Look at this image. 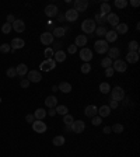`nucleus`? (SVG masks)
<instances>
[{
	"mask_svg": "<svg viewBox=\"0 0 140 157\" xmlns=\"http://www.w3.org/2000/svg\"><path fill=\"white\" fill-rule=\"evenodd\" d=\"M97 28V24L92 18H86L84 21L81 22V31L84 34H90V35H94V31Z\"/></svg>",
	"mask_w": 140,
	"mask_h": 157,
	"instance_id": "1",
	"label": "nucleus"
},
{
	"mask_svg": "<svg viewBox=\"0 0 140 157\" xmlns=\"http://www.w3.org/2000/svg\"><path fill=\"white\" fill-rule=\"evenodd\" d=\"M125 97H126V94H125V90L122 87L116 86V87H113V88H111V100L116 101V103H121Z\"/></svg>",
	"mask_w": 140,
	"mask_h": 157,
	"instance_id": "2",
	"label": "nucleus"
},
{
	"mask_svg": "<svg viewBox=\"0 0 140 157\" xmlns=\"http://www.w3.org/2000/svg\"><path fill=\"white\" fill-rule=\"evenodd\" d=\"M108 49H109V45H108V42L105 39H98V41L94 42V51H95L97 54H100V55L107 54Z\"/></svg>",
	"mask_w": 140,
	"mask_h": 157,
	"instance_id": "3",
	"label": "nucleus"
},
{
	"mask_svg": "<svg viewBox=\"0 0 140 157\" xmlns=\"http://www.w3.org/2000/svg\"><path fill=\"white\" fill-rule=\"evenodd\" d=\"M55 67H56V62H55L53 58L45 59L39 63V70L41 72H51V70H53Z\"/></svg>",
	"mask_w": 140,
	"mask_h": 157,
	"instance_id": "4",
	"label": "nucleus"
},
{
	"mask_svg": "<svg viewBox=\"0 0 140 157\" xmlns=\"http://www.w3.org/2000/svg\"><path fill=\"white\" fill-rule=\"evenodd\" d=\"M79 55H80V59L83 60L84 63H90L92 60V58H94V56H92V51L90 48H87V46L86 48H81Z\"/></svg>",
	"mask_w": 140,
	"mask_h": 157,
	"instance_id": "5",
	"label": "nucleus"
},
{
	"mask_svg": "<svg viewBox=\"0 0 140 157\" xmlns=\"http://www.w3.org/2000/svg\"><path fill=\"white\" fill-rule=\"evenodd\" d=\"M112 69L115 72H119V73H125L126 69H128V63L125 60H121V59H116L112 62Z\"/></svg>",
	"mask_w": 140,
	"mask_h": 157,
	"instance_id": "6",
	"label": "nucleus"
},
{
	"mask_svg": "<svg viewBox=\"0 0 140 157\" xmlns=\"http://www.w3.org/2000/svg\"><path fill=\"white\" fill-rule=\"evenodd\" d=\"M58 14H59V9L56 4H48L45 7V16L48 18H55Z\"/></svg>",
	"mask_w": 140,
	"mask_h": 157,
	"instance_id": "7",
	"label": "nucleus"
},
{
	"mask_svg": "<svg viewBox=\"0 0 140 157\" xmlns=\"http://www.w3.org/2000/svg\"><path fill=\"white\" fill-rule=\"evenodd\" d=\"M39 39H41L42 45H45L46 48H48L49 45H52V43H53V35H52V33H51V31H45L43 34H41Z\"/></svg>",
	"mask_w": 140,
	"mask_h": 157,
	"instance_id": "8",
	"label": "nucleus"
},
{
	"mask_svg": "<svg viewBox=\"0 0 140 157\" xmlns=\"http://www.w3.org/2000/svg\"><path fill=\"white\" fill-rule=\"evenodd\" d=\"M84 129H86V122L81 119H77L71 124V132H74V133H83Z\"/></svg>",
	"mask_w": 140,
	"mask_h": 157,
	"instance_id": "9",
	"label": "nucleus"
},
{
	"mask_svg": "<svg viewBox=\"0 0 140 157\" xmlns=\"http://www.w3.org/2000/svg\"><path fill=\"white\" fill-rule=\"evenodd\" d=\"M73 6H74L73 9L80 14V13H83V11L87 10V7H88V1H87V0H74Z\"/></svg>",
	"mask_w": 140,
	"mask_h": 157,
	"instance_id": "10",
	"label": "nucleus"
},
{
	"mask_svg": "<svg viewBox=\"0 0 140 157\" xmlns=\"http://www.w3.org/2000/svg\"><path fill=\"white\" fill-rule=\"evenodd\" d=\"M46 129H48V126H46V124H45L43 121H37V119H35V122L32 124L34 132H37V133H45Z\"/></svg>",
	"mask_w": 140,
	"mask_h": 157,
	"instance_id": "11",
	"label": "nucleus"
},
{
	"mask_svg": "<svg viewBox=\"0 0 140 157\" xmlns=\"http://www.w3.org/2000/svg\"><path fill=\"white\" fill-rule=\"evenodd\" d=\"M77 18H79V13H77L74 9H69V10H66L65 20L67 22H74V21H77Z\"/></svg>",
	"mask_w": 140,
	"mask_h": 157,
	"instance_id": "12",
	"label": "nucleus"
},
{
	"mask_svg": "<svg viewBox=\"0 0 140 157\" xmlns=\"http://www.w3.org/2000/svg\"><path fill=\"white\" fill-rule=\"evenodd\" d=\"M27 75H28L30 83H39V81L42 80V75H41V72H38V70H31V72H28Z\"/></svg>",
	"mask_w": 140,
	"mask_h": 157,
	"instance_id": "13",
	"label": "nucleus"
},
{
	"mask_svg": "<svg viewBox=\"0 0 140 157\" xmlns=\"http://www.w3.org/2000/svg\"><path fill=\"white\" fill-rule=\"evenodd\" d=\"M87 42H88V38H87V35L84 34H80V35H77L74 39V45L77 48H86Z\"/></svg>",
	"mask_w": 140,
	"mask_h": 157,
	"instance_id": "14",
	"label": "nucleus"
},
{
	"mask_svg": "<svg viewBox=\"0 0 140 157\" xmlns=\"http://www.w3.org/2000/svg\"><path fill=\"white\" fill-rule=\"evenodd\" d=\"M119 16L116 14V13H109L107 16V24H109V25H112V27H116L119 24Z\"/></svg>",
	"mask_w": 140,
	"mask_h": 157,
	"instance_id": "15",
	"label": "nucleus"
},
{
	"mask_svg": "<svg viewBox=\"0 0 140 157\" xmlns=\"http://www.w3.org/2000/svg\"><path fill=\"white\" fill-rule=\"evenodd\" d=\"M11 49H14V51H17V49H22L24 46H25V41L22 38H14L13 41H11L10 43Z\"/></svg>",
	"mask_w": 140,
	"mask_h": 157,
	"instance_id": "16",
	"label": "nucleus"
},
{
	"mask_svg": "<svg viewBox=\"0 0 140 157\" xmlns=\"http://www.w3.org/2000/svg\"><path fill=\"white\" fill-rule=\"evenodd\" d=\"M84 114L87 118H94L95 115H98V108L95 105H87L84 109Z\"/></svg>",
	"mask_w": 140,
	"mask_h": 157,
	"instance_id": "17",
	"label": "nucleus"
},
{
	"mask_svg": "<svg viewBox=\"0 0 140 157\" xmlns=\"http://www.w3.org/2000/svg\"><path fill=\"white\" fill-rule=\"evenodd\" d=\"M108 58L111 60H116L119 59V56H121V51H119V48H116V46H112V48L108 49Z\"/></svg>",
	"mask_w": 140,
	"mask_h": 157,
	"instance_id": "18",
	"label": "nucleus"
},
{
	"mask_svg": "<svg viewBox=\"0 0 140 157\" xmlns=\"http://www.w3.org/2000/svg\"><path fill=\"white\" fill-rule=\"evenodd\" d=\"M11 28L16 31V33H22L24 30H25V22L22 21V20H16V21L11 24Z\"/></svg>",
	"mask_w": 140,
	"mask_h": 157,
	"instance_id": "19",
	"label": "nucleus"
},
{
	"mask_svg": "<svg viewBox=\"0 0 140 157\" xmlns=\"http://www.w3.org/2000/svg\"><path fill=\"white\" fill-rule=\"evenodd\" d=\"M66 33H67V27H55L53 31H52V35H53V38H62V37H65Z\"/></svg>",
	"mask_w": 140,
	"mask_h": 157,
	"instance_id": "20",
	"label": "nucleus"
},
{
	"mask_svg": "<svg viewBox=\"0 0 140 157\" xmlns=\"http://www.w3.org/2000/svg\"><path fill=\"white\" fill-rule=\"evenodd\" d=\"M92 20L95 21V24L98 22L100 25H105V24H107V16H105V14H102L101 11H97Z\"/></svg>",
	"mask_w": 140,
	"mask_h": 157,
	"instance_id": "21",
	"label": "nucleus"
},
{
	"mask_svg": "<svg viewBox=\"0 0 140 157\" xmlns=\"http://www.w3.org/2000/svg\"><path fill=\"white\" fill-rule=\"evenodd\" d=\"M66 52L62 49V51H58V52H55L53 54V59H55V62L56 63H62V62H65L66 60Z\"/></svg>",
	"mask_w": 140,
	"mask_h": 157,
	"instance_id": "22",
	"label": "nucleus"
},
{
	"mask_svg": "<svg viewBox=\"0 0 140 157\" xmlns=\"http://www.w3.org/2000/svg\"><path fill=\"white\" fill-rule=\"evenodd\" d=\"M45 105H46L48 108H56V105H58V98L55 97V96L46 97L45 98Z\"/></svg>",
	"mask_w": 140,
	"mask_h": 157,
	"instance_id": "23",
	"label": "nucleus"
},
{
	"mask_svg": "<svg viewBox=\"0 0 140 157\" xmlns=\"http://www.w3.org/2000/svg\"><path fill=\"white\" fill-rule=\"evenodd\" d=\"M129 31V27H128V24H125V22H119L118 25L115 27V33L118 34H121V35H125V34Z\"/></svg>",
	"mask_w": 140,
	"mask_h": 157,
	"instance_id": "24",
	"label": "nucleus"
},
{
	"mask_svg": "<svg viewBox=\"0 0 140 157\" xmlns=\"http://www.w3.org/2000/svg\"><path fill=\"white\" fill-rule=\"evenodd\" d=\"M116 39H118V34L115 33V30H109V31H107V34H105V41H107L108 43L115 42Z\"/></svg>",
	"mask_w": 140,
	"mask_h": 157,
	"instance_id": "25",
	"label": "nucleus"
},
{
	"mask_svg": "<svg viewBox=\"0 0 140 157\" xmlns=\"http://www.w3.org/2000/svg\"><path fill=\"white\" fill-rule=\"evenodd\" d=\"M109 114H111V108H109L108 105H101V107L98 108V116L107 118V116H109Z\"/></svg>",
	"mask_w": 140,
	"mask_h": 157,
	"instance_id": "26",
	"label": "nucleus"
},
{
	"mask_svg": "<svg viewBox=\"0 0 140 157\" xmlns=\"http://www.w3.org/2000/svg\"><path fill=\"white\" fill-rule=\"evenodd\" d=\"M16 72H17V76H20V77L25 76L28 73V66L25 65V63H20V65L16 67Z\"/></svg>",
	"mask_w": 140,
	"mask_h": 157,
	"instance_id": "27",
	"label": "nucleus"
},
{
	"mask_svg": "<svg viewBox=\"0 0 140 157\" xmlns=\"http://www.w3.org/2000/svg\"><path fill=\"white\" fill-rule=\"evenodd\" d=\"M58 88H59V91L65 93V94H69V93L71 91V84L67 83V81H62V83H59Z\"/></svg>",
	"mask_w": 140,
	"mask_h": 157,
	"instance_id": "28",
	"label": "nucleus"
},
{
	"mask_svg": "<svg viewBox=\"0 0 140 157\" xmlns=\"http://www.w3.org/2000/svg\"><path fill=\"white\" fill-rule=\"evenodd\" d=\"M137 60H139V52H128V55H126L128 63H136Z\"/></svg>",
	"mask_w": 140,
	"mask_h": 157,
	"instance_id": "29",
	"label": "nucleus"
},
{
	"mask_svg": "<svg viewBox=\"0 0 140 157\" xmlns=\"http://www.w3.org/2000/svg\"><path fill=\"white\" fill-rule=\"evenodd\" d=\"M34 116H35V119H37V121H43V118L46 116V111H45L43 108H38V109H35Z\"/></svg>",
	"mask_w": 140,
	"mask_h": 157,
	"instance_id": "30",
	"label": "nucleus"
},
{
	"mask_svg": "<svg viewBox=\"0 0 140 157\" xmlns=\"http://www.w3.org/2000/svg\"><path fill=\"white\" fill-rule=\"evenodd\" d=\"M65 142H66L65 136L58 135V136H55V137H53V140H52V143H53V146L60 147V146H63V145H65Z\"/></svg>",
	"mask_w": 140,
	"mask_h": 157,
	"instance_id": "31",
	"label": "nucleus"
},
{
	"mask_svg": "<svg viewBox=\"0 0 140 157\" xmlns=\"http://www.w3.org/2000/svg\"><path fill=\"white\" fill-rule=\"evenodd\" d=\"M107 27L105 25H100V27L95 28V31H94V35H97L98 38H102V37H105V34H107Z\"/></svg>",
	"mask_w": 140,
	"mask_h": 157,
	"instance_id": "32",
	"label": "nucleus"
},
{
	"mask_svg": "<svg viewBox=\"0 0 140 157\" xmlns=\"http://www.w3.org/2000/svg\"><path fill=\"white\" fill-rule=\"evenodd\" d=\"M111 88H112V87L109 86V83H107V81H102V83L100 84V91L102 93V94H109V93H111Z\"/></svg>",
	"mask_w": 140,
	"mask_h": 157,
	"instance_id": "33",
	"label": "nucleus"
},
{
	"mask_svg": "<svg viewBox=\"0 0 140 157\" xmlns=\"http://www.w3.org/2000/svg\"><path fill=\"white\" fill-rule=\"evenodd\" d=\"M55 111H56V114L62 115V116H65L66 114H69V108H67L66 105H56Z\"/></svg>",
	"mask_w": 140,
	"mask_h": 157,
	"instance_id": "34",
	"label": "nucleus"
},
{
	"mask_svg": "<svg viewBox=\"0 0 140 157\" xmlns=\"http://www.w3.org/2000/svg\"><path fill=\"white\" fill-rule=\"evenodd\" d=\"M100 11L102 13V14H105V16H108L109 13H111V4L109 3H101V7H100Z\"/></svg>",
	"mask_w": 140,
	"mask_h": 157,
	"instance_id": "35",
	"label": "nucleus"
},
{
	"mask_svg": "<svg viewBox=\"0 0 140 157\" xmlns=\"http://www.w3.org/2000/svg\"><path fill=\"white\" fill-rule=\"evenodd\" d=\"M128 48H129V52H139V42L137 41H130L128 43Z\"/></svg>",
	"mask_w": 140,
	"mask_h": 157,
	"instance_id": "36",
	"label": "nucleus"
},
{
	"mask_svg": "<svg viewBox=\"0 0 140 157\" xmlns=\"http://www.w3.org/2000/svg\"><path fill=\"white\" fill-rule=\"evenodd\" d=\"M112 62H113V60H111L108 56H105V58H102V59H101V66H102L104 69L112 67Z\"/></svg>",
	"mask_w": 140,
	"mask_h": 157,
	"instance_id": "37",
	"label": "nucleus"
},
{
	"mask_svg": "<svg viewBox=\"0 0 140 157\" xmlns=\"http://www.w3.org/2000/svg\"><path fill=\"white\" fill-rule=\"evenodd\" d=\"M111 129H112V132H115V133L121 135V133H122V132L125 130V126H123L122 124H115L112 128H111Z\"/></svg>",
	"mask_w": 140,
	"mask_h": 157,
	"instance_id": "38",
	"label": "nucleus"
},
{
	"mask_svg": "<svg viewBox=\"0 0 140 157\" xmlns=\"http://www.w3.org/2000/svg\"><path fill=\"white\" fill-rule=\"evenodd\" d=\"M113 4H115V7H118V9H125L126 6L129 4V1L128 0H115Z\"/></svg>",
	"mask_w": 140,
	"mask_h": 157,
	"instance_id": "39",
	"label": "nucleus"
},
{
	"mask_svg": "<svg viewBox=\"0 0 140 157\" xmlns=\"http://www.w3.org/2000/svg\"><path fill=\"white\" fill-rule=\"evenodd\" d=\"M11 24H9V22H4L3 25H1V33L3 34H6V35H9V34L11 33Z\"/></svg>",
	"mask_w": 140,
	"mask_h": 157,
	"instance_id": "40",
	"label": "nucleus"
},
{
	"mask_svg": "<svg viewBox=\"0 0 140 157\" xmlns=\"http://www.w3.org/2000/svg\"><path fill=\"white\" fill-rule=\"evenodd\" d=\"M80 70H81V73L87 75V73H90V72H91V65H90V63H83L81 67H80Z\"/></svg>",
	"mask_w": 140,
	"mask_h": 157,
	"instance_id": "41",
	"label": "nucleus"
},
{
	"mask_svg": "<svg viewBox=\"0 0 140 157\" xmlns=\"http://www.w3.org/2000/svg\"><path fill=\"white\" fill-rule=\"evenodd\" d=\"M73 122H74V118H73L70 114H66L65 116H63V124L65 125H71Z\"/></svg>",
	"mask_w": 140,
	"mask_h": 157,
	"instance_id": "42",
	"label": "nucleus"
},
{
	"mask_svg": "<svg viewBox=\"0 0 140 157\" xmlns=\"http://www.w3.org/2000/svg\"><path fill=\"white\" fill-rule=\"evenodd\" d=\"M10 51H11V46L9 43H1V45H0V52H1V54H9Z\"/></svg>",
	"mask_w": 140,
	"mask_h": 157,
	"instance_id": "43",
	"label": "nucleus"
},
{
	"mask_svg": "<svg viewBox=\"0 0 140 157\" xmlns=\"http://www.w3.org/2000/svg\"><path fill=\"white\" fill-rule=\"evenodd\" d=\"M6 75L10 77V79H14V77H17L16 67H9V69H7V72H6Z\"/></svg>",
	"mask_w": 140,
	"mask_h": 157,
	"instance_id": "44",
	"label": "nucleus"
},
{
	"mask_svg": "<svg viewBox=\"0 0 140 157\" xmlns=\"http://www.w3.org/2000/svg\"><path fill=\"white\" fill-rule=\"evenodd\" d=\"M91 124L94 125V126H100V125L102 124V118L98 116V115H95L94 118H91Z\"/></svg>",
	"mask_w": 140,
	"mask_h": 157,
	"instance_id": "45",
	"label": "nucleus"
},
{
	"mask_svg": "<svg viewBox=\"0 0 140 157\" xmlns=\"http://www.w3.org/2000/svg\"><path fill=\"white\" fill-rule=\"evenodd\" d=\"M62 46H63V43L60 42V41H53V46H52V51H53V52L62 51Z\"/></svg>",
	"mask_w": 140,
	"mask_h": 157,
	"instance_id": "46",
	"label": "nucleus"
},
{
	"mask_svg": "<svg viewBox=\"0 0 140 157\" xmlns=\"http://www.w3.org/2000/svg\"><path fill=\"white\" fill-rule=\"evenodd\" d=\"M53 51H52V48H51V46H48V48L45 49V52H43V55H45V56H46V59H51V58H52V56H53Z\"/></svg>",
	"mask_w": 140,
	"mask_h": 157,
	"instance_id": "47",
	"label": "nucleus"
},
{
	"mask_svg": "<svg viewBox=\"0 0 140 157\" xmlns=\"http://www.w3.org/2000/svg\"><path fill=\"white\" fill-rule=\"evenodd\" d=\"M76 52H77V46H76L74 43H73V45H69V48H67V54L73 55V54H76Z\"/></svg>",
	"mask_w": 140,
	"mask_h": 157,
	"instance_id": "48",
	"label": "nucleus"
},
{
	"mask_svg": "<svg viewBox=\"0 0 140 157\" xmlns=\"http://www.w3.org/2000/svg\"><path fill=\"white\" fill-rule=\"evenodd\" d=\"M25 121H27L28 124L32 125L34 122H35V116H34V114H28L27 116H25Z\"/></svg>",
	"mask_w": 140,
	"mask_h": 157,
	"instance_id": "49",
	"label": "nucleus"
},
{
	"mask_svg": "<svg viewBox=\"0 0 140 157\" xmlns=\"http://www.w3.org/2000/svg\"><path fill=\"white\" fill-rule=\"evenodd\" d=\"M108 107L111 108V111H112V109H116V108L119 107V103H116V101L111 100V101H109V105H108Z\"/></svg>",
	"mask_w": 140,
	"mask_h": 157,
	"instance_id": "50",
	"label": "nucleus"
},
{
	"mask_svg": "<svg viewBox=\"0 0 140 157\" xmlns=\"http://www.w3.org/2000/svg\"><path fill=\"white\" fill-rule=\"evenodd\" d=\"M20 86H21L22 88H27V87L30 86V80H28V79H22V80L20 81Z\"/></svg>",
	"mask_w": 140,
	"mask_h": 157,
	"instance_id": "51",
	"label": "nucleus"
},
{
	"mask_svg": "<svg viewBox=\"0 0 140 157\" xmlns=\"http://www.w3.org/2000/svg\"><path fill=\"white\" fill-rule=\"evenodd\" d=\"M113 73H115V70H113L112 67H108V69H105V76H107V77H112Z\"/></svg>",
	"mask_w": 140,
	"mask_h": 157,
	"instance_id": "52",
	"label": "nucleus"
},
{
	"mask_svg": "<svg viewBox=\"0 0 140 157\" xmlns=\"http://www.w3.org/2000/svg\"><path fill=\"white\" fill-rule=\"evenodd\" d=\"M14 21H16V17L13 16V14H9V16H7V22H9V24H13Z\"/></svg>",
	"mask_w": 140,
	"mask_h": 157,
	"instance_id": "53",
	"label": "nucleus"
},
{
	"mask_svg": "<svg viewBox=\"0 0 140 157\" xmlns=\"http://www.w3.org/2000/svg\"><path fill=\"white\" fill-rule=\"evenodd\" d=\"M46 115H49V116H55V115H56L55 108H49V111H46Z\"/></svg>",
	"mask_w": 140,
	"mask_h": 157,
	"instance_id": "54",
	"label": "nucleus"
},
{
	"mask_svg": "<svg viewBox=\"0 0 140 157\" xmlns=\"http://www.w3.org/2000/svg\"><path fill=\"white\" fill-rule=\"evenodd\" d=\"M130 6H132V7H139L140 1L139 0H130Z\"/></svg>",
	"mask_w": 140,
	"mask_h": 157,
	"instance_id": "55",
	"label": "nucleus"
},
{
	"mask_svg": "<svg viewBox=\"0 0 140 157\" xmlns=\"http://www.w3.org/2000/svg\"><path fill=\"white\" fill-rule=\"evenodd\" d=\"M102 132H104V133H105V135H109V133L112 132V129H111V126H104Z\"/></svg>",
	"mask_w": 140,
	"mask_h": 157,
	"instance_id": "56",
	"label": "nucleus"
},
{
	"mask_svg": "<svg viewBox=\"0 0 140 157\" xmlns=\"http://www.w3.org/2000/svg\"><path fill=\"white\" fill-rule=\"evenodd\" d=\"M56 18H58V21H60V22L65 21V14H60V13H59V14L56 16Z\"/></svg>",
	"mask_w": 140,
	"mask_h": 157,
	"instance_id": "57",
	"label": "nucleus"
},
{
	"mask_svg": "<svg viewBox=\"0 0 140 157\" xmlns=\"http://www.w3.org/2000/svg\"><path fill=\"white\" fill-rule=\"evenodd\" d=\"M122 101H123V104H125V105H130V104H132V103H130L132 100H130V98H128V97H125L123 100H122Z\"/></svg>",
	"mask_w": 140,
	"mask_h": 157,
	"instance_id": "58",
	"label": "nucleus"
},
{
	"mask_svg": "<svg viewBox=\"0 0 140 157\" xmlns=\"http://www.w3.org/2000/svg\"><path fill=\"white\" fill-rule=\"evenodd\" d=\"M66 132H71V125H65Z\"/></svg>",
	"mask_w": 140,
	"mask_h": 157,
	"instance_id": "59",
	"label": "nucleus"
},
{
	"mask_svg": "<svg viewBox=\"0 0 140 157\" xmlns=\"http://www.w3.org/2000/svg\"><path fill=\"white\" fill-rule=\"evenodd\" d=\"M52 91H53V93L59 91V88H58V86H53V87H52Z\"/></svg>",
	"mask_w": 140,
	"mask_h": 157,
	"instance_id": "60",
	"label": "nucleus"
},
{
	"mask_svg": "<svg viewBox=\"0 0 140 157\" xmlns=\"http://www.w3.org/2000/svg\"><path fill=\"white\" fill-rule=\"evenodd\" d=\"M0 103H1V97H0Z\"/></svg>",
	"mask_w": 140,
	"mask_h": 157,
	"instance_id": "61",
	"label": "nucleus"
}]
</instances>
